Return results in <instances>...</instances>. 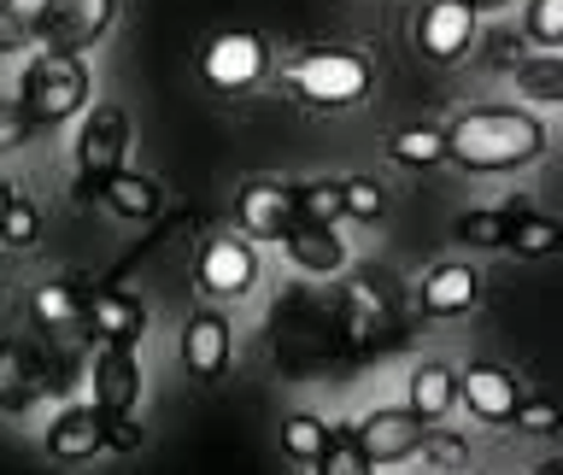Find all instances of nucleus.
<instances>
[{"mask_svg":"<svg viewBox=\"0 0 563 475\" xmlns=\"http://www.w3.org/2000/svg\"><path fill=\"white\" fill-rule=\"evenodd\" d=\"M528 475H563V457H545L540 470H528Z\"/></svg>","mask_w":563,"mask_h":475,"instance_id":"f704fd0d","label":"nucleus"},{"mask_svg":"<svg viewBox=\"0 0 563 475\" xmlns=\"http://www.w3.org/2000/svg\"><path fill=\"white\" fill-rule=\"evenodd\" d=\"M7 7H18V0H0V12H7Z\"/></svg>","mask_w":563,"mask_h":475,"instance_id":"4c0bfd02","label":"nucleus"},{"mask_svg":"<svg viewBox=\"0 0 563 475\" xmlns=\"http://www.w3.org/2000/svg\"><path fill=\"white\" fill-rule=\"evenodd\" d=\"M194 276H200V294L206 299H246L258 288V253L246 235H211L200 246V264H194Z\"/></svg>","mask_w":563,"mask_h":475,"instance_id":"6e6552de","label":"nucleus"},{"mask_svg":"<svg viewBox=\"0 0 563 475\" xmlns=\"http://www.w3.org/2000/svg\"><path fill=\"white\" fill-rule=\"evenodd\" d=\"M294 206H299V223H311V229H334L346 218L341 183H294Z\"/></svg>","mask_w":563,"mask_h":475,"instance_id":"b1692460","label":"nucleus"},{"mask_svg":"<svg viewBox=\"0 0 563 475\" xmlns=\"http://www.w3.org/2000/svg\"><path fill=\"white\" fill-rule=\"evenodd\" d=\"M135 446H141V429H135L130 417H112V422H106V452H135Z\"/></svg>","mask_w":563,"mask_h":475,"instance_id":"473e14b6","label":"nucleus"},{"mask_svg":"<svg viewBox=\"0 0 563 475\" xmlns=\"http://www.w3.org/2000/svg\"><path fill=\"white\" fill-rule=\"evenodd\" d=\"M434 422H422L411 405H376V411H364L352 422V446H358L369 464H405V457L422 452V440H429Z\"/></svg>","mask_w":563,"mask_h":475,"instance_id":"0eeeda50","label":"nucleus"},{"mask_svg":"<svg viewBox=\"0 0 563 475\" xmlns=\"http://www.w3.org/2000/svg\"><path fill=\"white\" fill-rule=\"evenodd\" d=\"M200 77L218 88V95H246L271 77V42L253 30H223L211 35L206 53H200Z\"/></svg>","mask_w":563,"mask_h":475,"instance_id":"423d86ee","label":"nucleus"},{"mask_svg":"<svg viewBox=\"0 0 563 475\" xmlns=\"http://www.w3.org/2000/svg\"><path fill=\"white\" fill-rule=\"evenodd\" d=\"M369 82H376V70H369V59L352 47L299 53V59L282 70V88H288L299 106H311V112H346V106H358L369 95Z\"/></svg>","mask_w":563,"mask_h":475,"instance_id":"7ed1b4c3","label":"nucleus"},{"mask_svg":"<svg viewBox=\"0 0 563 475\" xmlns=\"http://www.w3.org/2000/svg\"><path fill=\"white\" fill-rule=\"evenodd\" d=\"M95 194L106 200L112 218H130V223H141V218H153V211H158V183L147 170H112Z\"/></svg>","mask_w":563,"mask_h":475,"instance_id":"a211bd4d","label":"nucleus"},{"mask_svg":"<svg viewBox=\"0 0 563 475\" xmlns=\"http://www.w3.org/2000/svg\"><path fill=\"white\" fill-rule=\"evenodd\" d=\"M18 100H24V112L42 123V130H59V123L88 112V100H95V77H88L82 53L42 47L24 65V77H18Z\"/></svg>","mask_w":563,"mask_h":475,"instance_id":"f03ea898","label":"nucleus"},{"mask_svg":"<svg viewBox=\"0 0 563 475\" xmlns=\"http://www.w3.org/2000/svg\"><path fill=\"white\" fill-rule=\"evenodd\" d=\"M522 35L540 42V47H563V0H528Z\"/></svg>","mask_w":563,"mask_h":475,"instance_id":"c756f323","label":"nucleus"},{"mask_svg":"<svg viewBox=\"0 0 563 475\" xmlns=\"http://www.w3.org/2000/svg\"><path fill=\"white\" fill-rule=\"evenodd\" d=\"M470 7H475V12H505L510 0H470Z\"/></svg>","mask_w":563,"mask_h":475,"instance_id":"c9c22d12","label":"nucleus"},{"mask_svg":"<svg viewBox=\"0 0 563 475\" xmlns=\"http://www.w3.org/2000/svg\"><path fill=\"white\" fill-rule=\"evenodd\" d=\"M510 422H517L522 434H552L558 422H563V411H558L552 399H522V405H517V417H510Z\"/></svg>","mask_w":563,"mask_h":475,"instance_id":"2f4dec72","label":"nucleus"},{"mask_svg":"<svg viewBox=\"0 0 563 475\" xmlns=\"http://www.w3.org/2000/svg\"><path fill=\"white\" fill-rule=\"evenodd\" d=\"M288 258L299 264V270H311V276H334L346 264V241L334 235V229H311V223H299L288 241Z\"/></svg>","mask_w":563,"mask_h":475,"instance_id":"aec40b11","label":"nucleus"},{"mask_svg":"<svg viewBox=\"0 0 563 475\" xmlns=\"http://www.w3.org/2000/svg\"><path fill=\"white\" fill-rule=\"evenodd\" d=\"M387 158L405 170H434L446 165V130H434V123H411V130H394L387 135Z\"/></svg>","mask_w":563,"mask_h":475,"instance_id":"412c9836","label":"nucleus"},{"mask_svg":"<svg viewBox=\"0 0 563 475\" xmlns=\"http://www.w3.org/2000/svg\"><path fill=\"white\" fill-rule=\"evenodd\" d=\"M106 417L100 405H70L47 422V457H59V464H88V457L106 452Z\"/></svg>","mask_w":563,"mask_h":475,"instance_id":"4468645a","label":"nucleus"},{"mask_svg":"<svg viewBox=\"0 0 563 475\" xmlns=\"http://www.w3.org/2000/svg\"><path fill=\"white\" fill-rule=\"evenodd\" d=\"M30 317L42 329H82L88 323V288H77V281H42V288L30 294Z\"/></svg>","mask_w":563,"mask_h":475,"instance_id":"6ab92c4d","label":"nucleus"},{"mask_svg":"<svg viewBox=\"0 0 563 475\" xmlns=\"http://www.w3.org/2000/svg\"><path fill=\"white\" fill-rule=\"evenodd\" d=\"M42 135V123L24 112V100H0V153H18Z\"/></svg>","mask_w":563,"mask_h":475,"instance_id":"7c9ffc66","label":"nucleus"},{"mask_svg":"<svg viewBox=\"0 0 563 475\" xmlns=\"http://www.w3.org/2000/svg\"><path fill=\"white\" fill-rule=\"evenodd\" d=\"M235 218H241V235L288 241L294 229H299L294 188H288V183H246V188H241V200H235Z\"/></svg>","mask_w":563,"mask_h":475,"instance_id":"9d476101","label":"nucleus"},{"mask_svg":"<svg viewBox=\"0 0 563 475\" xmlns=\"http://www.w3.org/2000/svg\"><path fill=\"white\" fill-rule=\"evenodd\" d=\"M42 241V211L30 200H12L0 211V246H12V253H30V246Z\"/></svg>","mask_w":563,"mask_h":475,"instance_id":"bb28decb","label":"nucleus"},{"mask_svg":"<svg viewBox=\"0 0 563 475\" xmlns=\"http://www.w3.org/2000/svg\"><path fill=\"white\" fill-rule=\"evenodd\" d=\"M505 253L517 258H545V253H563V223L558 218H540V211H517V223H510V241Z\"/></svg>","mask_w":563,"mask_h":475,"instance_id":"4be33fe9","label":"nucleus"},{"mask_svg":"<svg viewBox=\"0 0 563 475\" xmlns=\"http://www.w3.org/2000/svg\"><path fill=\"white\" fill-rule=\"evenodd\" d=\"M475 299H482V276L470 264H434L417 288L422 317H464V311H475Z\"/></svg>","mask_w":563,"mask_h":475,"instance_id":"2eb2a0df","label":"nucleus"},{"mask_svg":"<svg viewBox=\"0 0 563 475\" xmlns=\"http://www.w3.org/2000/svg\"><path fill=\"white\" fill-rule=\"evenodd\" d=\"M475 18L482 12H475L470 0H422V12L411 24V42L422 47V59L452 65L475 47Z\"/></svg>","mask_w":563,"mask_h":475,"instance_id":"1a4fd4ad","label":"nucleus"},{"mask_svg":"<svg viewBox=\"0 0 563 475\" xmlns=\"http://www.w3.org/2000/svg\"><path fill=\"white\" fill-rule=\"evenodd\" d=\"M12 200H18V188H12V183H7V176H0V211H7V206H12Z\"/></svg>","mask_w":563,"mask_h":475,"instance_id":"e433bc0d","label":"nucleus"},{"mask_svg":"<svg viewBox=\"0 0 563 475\" xmlns=\"http://www.w3.org/2000/svg\"><path fill=\"white\" fill-rule=\"evenodd\" d=\"M341 206H346V218L376 223L382 211H387V194H382L376 176H346V183H341Z\"/></svg>","mask_w":563,"mask_h":475,"instance_id":"c85d7f7f","label":"nucleus"},{"mask_svg":"<svg viewBox=\"0 0 563 475\" xmlns=\"http://www.w3.org/2000/svg\"><path fill=\"white\" fill-rule=\"evenodd\" d=\"M545 153V123L522 106H470L446 123V158L470 176H505Z\"/></svg>","mask_w":563,"mask_h":475,"instance_id":"f257e3e1","label":"nucleus"},{"mask_svg":"<svg viewBox=\"0 0 563 475\" xmlns=\"http://www.w3.org/2000/svg\"><path fill=\"white\" fill-rule=\"evenodd\" d=\"M457 399L470 405V417H482V422H510L517 417V376H510L505 364H464L457 369Z\"/></svg>","mask_w":563,"mask_h":475,"instance_id":"ddd939ff","label":"nucleus"},{"mask_svg":"<svg viewBox=\"0 0 563 475\" xmlns=\"http://www.w3.org/2000/svg\"><path fill=\"white\" fill-rule=\"evenodd\" d=\"M510 82H517V95H528V100H563V53L522 59L517 70H510Z\"/></svg>","mask_w":563,"mask_h":475,"instance_id":"a878e982","label":"nucleus"},{"mask_svg":"<svg viewBox=\"0 0 563 475\" xmlns=\"http://www.w3.org/2000/svg\"><path fill=\"white\" fill-rule=\"evenodd\" d=\"M123 158H130V112L112 100H88L77 130V188L95 194L112 170H123Z\"/></svg>","mask_w":563,"mask_h":475,"instance_id":"20e7f679","label":"nucleus"},{"mask_svg":"<svg viewBox=\"0 0 563 475\" xmlns=\"http://www.w3.org/2000/svg\"><path fill=\"white\" fill-rule=\"evenodd\" d=\"M24 35H30V24H18L12 7H7V12H0V53H18V47H24Z\"/></svg>","mask_w":563,"mask_h":475,"instance_id":"72a5a7b5","label":"nucleus"},{"mask_svg":"<svg viewBox=\"0 0 563 475\" xmlns=\"http://www.w3.org/2000/svg\"><path fill=\"white\" fill-rule=\"evenodd\" d=\"M88 323H95L100 341H123V346L147 341V306H141L135 294H123V288L88 294Z\"/></svg>","mask_w":563,"mask_h":475,"instance_id":"dca6fc26","label":"nucleus"},{"mask_svg":"<svg viewBox=\"0 0 563 475\" xmlns=\"http://www.w3.org/2000/svg\"><path fill=\"white\" fill-rule=\"evenodd\" d=\"M329 440H334V429L311 411H294L288 422H282V452H288L294 464H317V457L329 452Z\"/></svg>","mask_w":563,"mask_h":475,"instance_id":"5701e85b","label":"nucleus"},{"mask_svg":"<svg viewBox=\"0 0 563 475\" xmlns=\"http://www.w3.org/2000/svg\"><path fill=\"white\" fill-rule=\"evenodd\" d=\"M229 358H235V329H229V317L223 311H194L183 323V364H188V376L223 382Z\"/></svg>","mask_w":563,"mask_h":475,"instance_id":"9b49d317","label":"nucleus"},{"mask_svg":"<svg viewBox=\"0 0 563 475\" xmlns=\"http://www.w3.org/2000/svg\"><path fill=\"white\" fill-rule=\"evenodd\" d=\"M317 475H376V464H369V457L352 446V429H334V440H329V452L317 457L311 464Z\"/></svg>","mask_w":563,"mask_h":475,"instance_id":"cd10ccee","label":"nucleus"},{"mask_svg":"<svg viewBox=\"0 0 563 475\" xmlns=\"http://www.w3.org/2000/svg\"><path fill=\"white\" fill-rule=\"evenodd\" d=\"M522 206H487V211H464L457 218V241L464 246H505L510 241V223H517Z\"/></svg>","mask_w":563,"mask_h":475,"instance_id":"393cba45","label":"nucleus"},{"mask_svg":"<svg viewBox=\"0 0 563 475\" xmlns=\"http://www.w3.org/2000/svg\"><path fill=\"white\" fill-rule=\"evenodd\" d=\"M118 18V0H42L30 12V35L42 47H59V53H82L95 47Z\"/></svg>","mask_w":563,"mask_h":475,"instance_id":"39448f33","label":"nucleus"},{"mask_svg":"<svg viewBox=\"0 0 563 475\" xmlns=\"http://www.w3.org/2000/svg\"><path fill=\"white\" fill-rule=\"evenodd\" d=\"M95 405L106 417H130L141 405V358L123 341H100L95 352Z\"/></svg>","mask_w":563,"mask_h":475,"instance_id":"f8f14e48","label":"nucleus"},{"mask_svg":"<svg viewBox=\"0 0 563 475\" xmlns=\"http://www.w3.org/2000/svg\"><path fill=\"white\" fill-rule=\"evenodd\" d=\"M405 405H411L422 422H440L457 405V369L440 364V358H422L411 369V394H405Z\"/></svg>","mask_w":563,"mask_h":475,"instance_id":"f3484780","label":"nucleus"}]
</instances>
